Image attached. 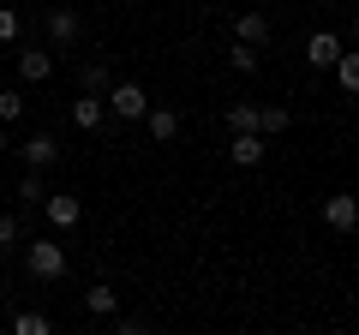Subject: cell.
<instances>
[{
    "mask_svg": "<svg viewBox=\"0 0 359 335\" xmlns=\"http://www.w3.org/2000/svg\"><path fill=\"white\" fill-rule=\"evenodd\" d=\"M25 270L36 275V282H60V275H66V245L30 240V245H25Z\"/></svg>",
    "mask_w": 359,
    "mask_h": 335,
    "instance_id": "1",
    "label": "cell"
},
{
    "mask_svg": "<svg viewBox=\"0 0 359 335\" xmlns=\"http://www.w3.org/2000/svg\"><path fill=\"white\" fill-rule=\"evenodd\" d=\"M323 221H330L335 233H353V228H359V198H347V192L323 198Z\"/></svg>",
    "mask_w": 359,
    "mask_h": 335,
    "instance_id": "2",
    "label": "cell"
},
{
    "mask_svg": "<svg viewBox=\"0 0 359 335\" xmlns=\"http://www.w3.org/2000/svg\"><path fill=\"white\" fill-rule=\"evenodd\" d=\"M42 216L66 233V228H78V221H84V204H78V198H66V192H54V198H42Z\"/></svg>",
    "mask_w": 359,
    "mask_h": 335,
    "instance_id": "3",
    "label": "cell"
},
{
    "mask_svg": "<svg viewBox=\"0 0 359 335\" xmlns=\"http://www.w3.org/2000/svg\"><path fill=\"white\" fill-rule=\"evenodd\" d=\"M108 108H114L120 120H144V108H150V96H144L138 84H114V90H108Z\"/></svg>",
    "mask_w": 359,
    "mask_h": 335,
    "instance_id": "4",
    "label": "cell"
},
{
    "mask_svg": "<svg viewBox=\"0 0 359 335\" xmlns=\"http://www.w3.org/2000/svg\"><path fill=\"white\" fill-rule=\"evenodd\" d=\"M48 36L60 42V48H72V42L84 36V18H78L72 6H54V13H48Z\"/></svg>",
    "mask_w": 359,
    "mask_h": 335,
    "instance_id": "5",
    "label": "cell"
},
{
    "mask_svg": "<svg viewBox=\"0 0 359 335\" xmlns=\"http://www.w3.org/2000/svg\"><path fill=\"white\" fill-rule=\"evenodd\" d=\"M48 72H54L48 48H36V42H25V48H18V78H25V84H42Z\"/></svg>",
    "mask_w": 359,
    "mask_h": 335,
    "instance_id": "6",
    "label": "cell"
},
{
    "mask_svg": "<svg viewBox=\"0 0 359 335\" xmlns=\"http://www.w3.org/2000/svg\"><path fill=\"white\" fill-rule=\"evenodd\" d=\"M341 48H347V42L335 36V30H318V36L306 42V60L311 66H335V60H341Z\"/></svg>",
    "mask_w": 359,
    "mask_h": 335,
    "instance_id": "7",
    "label": "cell"
},
{
    "mask_svg": "<svg viewBox=\"0 0 359 335\" xmlns=\"http://www.w3.org/2000/svg\"><path fill=\"white\" fill-rule=\"evenodd\" d=\"M144 126H150L156 144H174L180 138V114H174V108H144Z\"/></svg>",
    "mask_w": 359,
    "mask_h": 335,
    "instance_id": "8",
    "label": "cell"
},
{
    "mask_svg": "<svg viewBox=\"0 0 359 335\" xmlns=\"http://www.w3.org/2000/svg\"><path fill=\"white\" fill-rule=\"evenodd\" d=\"M72 126H84V132L102 126V90H84V96L72 102Z\"/></svg>",
    "mask_w": 359,
    "mask_h": 335,
    "instance_id": "9",
    "label": "cell"
},
{
    "mask_svg": "<svg viewBox=\"0 0 359 335\" xmlns=\"http://www.w3.org/2000/svg\"><path fill=\"white\" fill-rule=\"evenodd\" d=\"M228 156H233L240 168H257V162H264V138H257V132H233Z\"/></svg>",
    "mask_w": 359,
    "mask_h": 335,
    "instance_id": "10",
    "label": "cell"
},
{
    "mask_svg": "<svg viewBox=\"0 0 359 335\" xmlns=\"http://www.w3.org/2000/svg\"><path fill=\"white\" fill-rule=\"evenodd\" d=\"M18 156H25V162H30V168H54V162H60V144H54V138H48V132H36V138H30V144H25V150H18Z\"/></svg>",
    "mask_w": 359,
    "mask_h": 335,
    "instance_id": "11",
    "label": "cell"
},
{
    "mask_svg": "<svg viewBox=\"0 0 359 335\" xmlns=\"http://www.w3.org/2000/svg\"><path fill=\"white\" fill-rule=\"evenodd\" d=\"M114 306H120V294H114L108 282H96V287L84 294V311H90V317H114Z\"/></svg>",
    "mask_w": 359,
    "mask_h": 335,
    "instance_id": "12",
    "label": "cell"
},
{
    "mask_svg": "<svg viewBox=\"0 0 359 335\" xmlns=\"http://www.w3.org/2000/svg\"><path fill=\"white\" fill-rule=\"evenodd\" d=\"M233 30H240V42H252V48H264V42H269V18L264 13H240V25H233Z\"/></svg>",
    "mask_w": 359,
    "mask_h": 335,
    "instance_id": "13",
    "label": "cell"
},
{
    "mask_svg": "<svg viewBox=\"0 0 359 335\" xmlns=\"http://www.w3.org/2000/svg\"><path fill=\"white\" fill-rule=\"evenodd\" d=\"M330 72H335V84H341L347 96H359V54H347V48H341V60H335Z\"/></svg>",
    "mask_w": 359,
    "mask_h": 335,
    "instance_id": "14",
    "label": "cell"
},
{
    "mask_svg": "<svg viewBox=\"0 0 359 335\" xmlns=\"http://www.w3.org/2000/svg\"><path fill=\"white\" fill-rule=\"evenodd\" d=\"M48 329H54V323L42 317V311H18V317H13V335H48Z\"/></svg>",
    "mask_w": 359,
    "mask_h": 335,
    "instance_id": "15",
    "label": "cell"
},
{
    "mask_svg": "<svg viewBox=\"0 0 359 335\" xmlns=\"http://www.w3.org/2000/svg\"><path fill=\"white\" fill-rule=\"evenodd\" d=\"M228 126L233 132H257V102H233L228 108Z\"/></svg>",
    "mask_w": 359,
    "mask_h": 335,
    "instance_id": "16",
    "label": "cell"
},
{
    "mask_svg": "<svg viewBox=\"0 0 359 335\" xmlns=\"http://www.w3.org/2000/svg\"><path fill=\"white\" fill-rule=\"evenodd\" d=\"M78 84H84V90H108V66L102 60H84V66H78Z\"/></svg>",
    "mask_w": 359,
    "mask_h": 335,
    "instance_id": "17",
    "label": "cell"
},
{
    "mask_svg": "<svg viewBox=\"0 0 359 335\" xmlns=\"http://www.w3.org/2000/svg\"><path fill=\"white\" fill-rule=\"evenodd\" d=\"M25 120V96L18 90H0V126H18Z\"/></svg>",
    "mask_w": 359,
    "mask_h": 335,
    "instance_id": "18",
    "label": "cell"
},
{
    "mask_svg": "<svg viewBox=\"0 0 359 335\" xmlns=\"http://www.w3.org/2000/svg\"><path fill=\"white\" fill-rule=\"evenodd\" d=\"M18 198H25V204H42V198H48V186H42V168H30L25 180H18Z\"/></svg>",
    "mask_w": 359,
    "mask_h": 335,
    "instance_id": "19",
    "label": "cell"
},
{
    "mask_svg": "<svg viewBox=\"0 0 359 335\" xmlns=\"http://www.w3.org/2000/svg\"><path fill=\"white\" fill-rule=\"evenodd\" d=\"M228 66H233V72H257V48H252V42H233V48H228Z\"/></svg>",
    "mask_w": 359,
    "mask_h": 335,
    "instance_id": "20",
    "label": "cell"
},
{
    "mask_svg": "<svg viewBox=\"0 0 359 335\" xmlns=\"http://www.w3.org/2000/svg\"><path fill=\"white\" fill-rule=\"evenodd\" d=\"M18 36H25V18H18L13 6L0 0V42H18Z\"/></svg>",
    "mask_w": 359,
    "mask_h": 335,
    "instance_id": "21",
    "label": "cell"
},
{
    "mask_svg": "<svg viewBox=\"0 0 359 335\" xmlns=\"http://www.w3.org/2000/svg\"><path fill=\"white\" fill-rule=\"evenodd\" d=\"M18 240H25V228H18V216H6V210H0V252H13Z\"/></svg>",
    "mask_w": 359,
    "mask_h": 335,
    "instance_id": "22",
    "label": "cell"
},
{
    "mask_svg": "<svg viewBox=\"0 0 359 335\" xmlns=\"http://www.w3.org/2000/svg\"><path fill=\"white\" fill-rule=\"evenodd\" d=\"M257 132H287V108H257Z\"/></svg>",
    "mask_w": 359,
    "mask_h": 335,
    "instance_id": "23",
    "label": "cell"
},
{
    "mask_svg": "<svg viewBox=\"0 0 359 335\" xmlns=\"http://www.w3.org/2000/svg\"><path fill=\"white\" fill-rule=\"evenodd\" d=\"M0 156H6V126H0Z\"/></svg>",
    "mask_w": 359,
    "mask_h": 335,
    "instance_id": "24",
    "label": "cell"
},
{
    "mask_svg": "<svg viewBox=\"0 0 359 335\" xmlns=\"http://www.w3.org/2000/svg\"><path fill=\"white\" fill-rule=\"evenodd\" d=\"M353 42H359V18H353Z\"/></svg>",
    "mask_w": 359,
    "mask_h": 335,
    "instance_id": "25",
    "label": "cell"
}]
</instances>
